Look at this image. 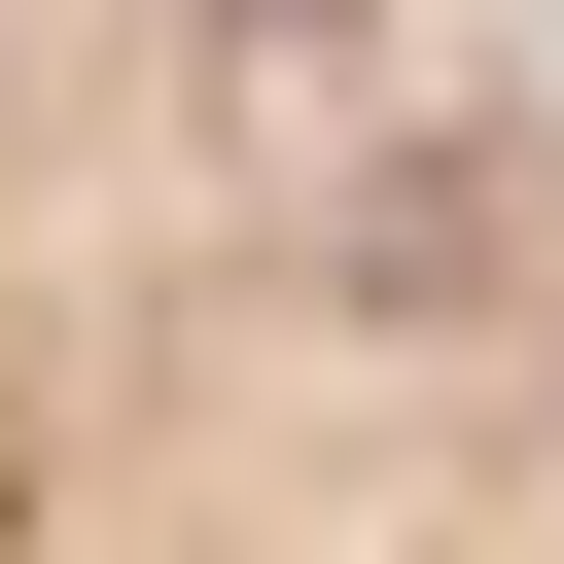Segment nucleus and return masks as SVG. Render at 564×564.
Here are the masks:
<instances>
[{"mask_svg":"<svg viewBox=\"0 0 564 564\" xmlns=\"http://www.w3.org/2000/svg\"><path fill=\"white\" fill-rule=\"evenodd\" d=\"M0 564H564V70L317 0L0 35Z\"/></svg>","mask_w":564,"mask_h":564,"instance_id":"1","label":"nucleus"}]
</instances>
